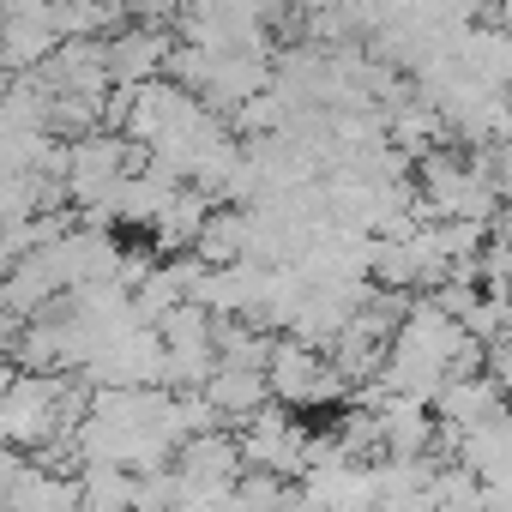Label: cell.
Segmentation results:
<instances>
[{
  "label": "cell",
  "mask_w": 512,
  "mask_h": 512,
  "mask_svg": "<svg viewBox=\"0 0 512 512\" xmlns=\"http://www.w3.org/2000/svg\"><path fill=\"white\" fill-rule=\"evenodd\" d=\"M205 398H211V410L223 416V428H229V422H235V428H247L253 416L272 404V386H266V374H253V368H223V362H217V374H211Z\"/></svg>",
  "instance_id": "6da1fadb"
},
{
  "label": "cell",
  "mask_w": 512,
  "mask_h": 512,
  "mask_svg": "<svg viewBox=\"0 0 512 512\" xmlns=\"http://www.w3.org/2000/svg\"><path fill=\"white\" fill-rule=\"evenodd\" d=\"M193 260H199L205 272H229V266L247 260V211H241V205H217V211L205 217V229H199V241H193Z\"/></svg>",
  "instance_id": "7a4b0ae2"
},
{
  "label": "cell",
  "mask_w": 512,
  "mask_h": 512,
  "mask_svg": "<svg viewBox=\"0 0 512 512\" xmlns=\"http://www.w3.org/2000/svg\"><path fill=\"white\" fill-rule=\"evenodd\" d=\"M25 470H31V458H25V452H13V446H0V506L13 500V488L25 482Z\"/></svg>",
  "instance_id": "3957f363"
}]
</instances>
